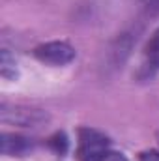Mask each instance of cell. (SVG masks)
<instances>
[{
  "instance_id": "1",
  "label": "cell",
  "mask_w": 159,
  "mask_h": 161,
  "mask_svg": "<svg viewBox=\"0 0 159 161\" xmlns=\"http://www.w3.org/2000/svg\"><path fill=\"white\" fill-rule=\"evenodd\" d=\"M34 56L47 66H68L75 60L77 53L68 41H47L34 49Z\"/></svg>"
},
{
  "instance_id": "2",
  "label": "cell",
  "mask_w": 159,
  "mask_h": 161,
  "mask_svg": "<svg viewBox=\"0 0 159 161\" xmlns=\"http://www.w3.org/2000/svg\"><path fill=\"white\" fill-rule=\"evenodd\" d=\"M2 120L13 122L15 125L34 127L47 120V114H43L40 109H28V107H13V111L8 109V105H2Z\"/></svg>"
},
{
  "instance_id": "3",
  "label": "cell",
  "mask_w": 159,
  "mask_h": 161,
  "mask_svg": "<svg viewBox=\"0 0 159 161\" xmlns=\"http://www.w3.org/2000/svg\"><path fill=\"white\" fill-rule=\"evenodd\" d=\"M34 148V142L21 135L4 133L2 135V154L4 156H23Z\"/></svg>"
},
{
  "instance_id": "4",
  "label": "cell",
  "mask_w": 159,
  "mask_h": 161,
  "mask_svg": "<svg viewBox=\"0 0 159 161\" xmlns=\"http://www.w3.org/2000/svg\"><path fill=\"white\" fill-rule=\"evenodd\" d=\"M142 69L146 75H154L159 71V28L150 36L144 47V64Z\"/></svg>"
},
{
  "instance_id": "5",
  "label": "cell",
  "mask_w": 159,
  "mask_h": 161,
  "mask_svg": "<svg viewBox=\"0 0 159 161\" xmlns=\"http://www.w3.org/2000/svg\"><path fill=\"white\" fill-rule=\"evenodd\" d=\"M80 161H127V158L123 154H120L116 150H112L111 146H103L97 150H92L88 154L79 156Z\"/></svg>"
},
{
  "instance_id": "6",
  "label": "cell",
  "mask_w": 159,
  "mask_h": 161,
  "mask_svg": "<svg viewBox=\"0 0 159 161\" xmlns=\"http://www.w3.org/2000/svg\"><path fill=\"white\" fill-rule=\"evenodd\" d=\"M0 69H2V77H4V79H15V77H17V64H15V58L9 56L8 49L2 51Z\"/></svg>"
},
{
  "instance_id": "7",
  "label": "cell",
  "mask_w": 159,
  "mask_h": 161,
  "mask_svg": "<svg viewBox=\"0 0 159 161\" xmlns=\"http://www.w3.org/2000/svg\"><path fill=\"white\" fill-rule=\"evenodd\" d=\"M49 146H51L54 152L64 154V152L68 150V139H66V135H64V133H56V135H52V137L49 139Z\"/></svg>"
},
{
  "instance_id": "8",
  "label": "cell",
  "mask_w": 159,
  "mask_h": 161,
  "mask_svg": "<svg viewBox=\"0 0 159 161\" xmlns=\"http://www.w3.org/2000/svg\"><path fill=\"white\" fill-rule=\"evenodd\" d=\"M144 6L152 15H159V0H144Z\"/></svg>"
},
{
  "instance_id": "9",
  "label": "cell",
  "mask_w": 159,
  "mask_h": 161,
  "mask_svg": "<svg viewBox=\"0 0 159 161\" xmlns=\"http://www.w3.org/2000/svg\"><path fill=\"white\" fill-rule=\"evenodd\" d=\"M140 159L142 161H159V152H156V150H152V152H144V154L140 156Z\"/></svg>"
}]
</instances>
